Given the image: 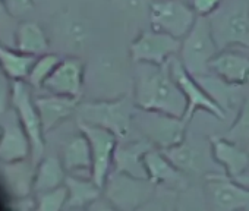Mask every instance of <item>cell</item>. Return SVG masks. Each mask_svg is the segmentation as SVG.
<instances>
[{
    "instance_id": "1",
    "label": "cell",
    "mask_w": 249,
    "mask_h": 211,
    "mask_svg": "<svg viewBox=\"0 0 249 211\" xmlns=\"http://www.w3.org/2000/svg\"><path fill=\"white\" fill-rule=\"evenodd\" d=\"M134 101L140 110L185 116L186 98L172 73L170 62L164 65L137 63Z\"/></svg>"
},
{
    "instance_id": "2",
    "label": "cell",
    "mask_w": 249,
    "mask_h": 211,
    "mask_svg": "<svg viewBox=\"0 0 249 211\" xmlns=\"http://www.w3.org/2000/svg\"><path fill=\"white\" fill-rule=\"evenodd\" d=\"M138 107L134 97L123 95L114 100H98L79 103L78 122L95 125L111 131L120 141H128L134 128V118Z\"/></svg>"
},
{
    "instance_id": "3",
    "label": "cell",
    "mask_w": 249,
    "mask_h": 211,
    "mask_svg": "<svg viewBox=\"0 0 249 211\" xmlns=\"http://www.w3.org/2000/svg\"><path fill=\"white\" fill-rule=\"evenodd\" d=\"M220 52L213 31L210 18L198 17L195 25L182 40L180 62L188 72L195 76L210 73V62Z\"/></svg>"
},
{
    "instance_id": "4",
    "label": "cell",
    "mask_w": 249,
    "mask_h": 211,
    "mask_svg": "<svg viewBox=\"0 0 249 211\" xmlns=\"http://www.w3.org/2000/svg\"><path fill=\"white\" fill-rule=\"evenodd\" d=\"M157 185L150 179L135 177L126 173H110L104 186L103 195L113 208L132 211L151 201Z\"/></svg>"
},
{
    "instance_id": "5",
    "label": "cell",
    "mask_w": 249,
    "mask_h": 211,
    "mask_svg": "<svg viewBox=\"0 0 249 211\" xmlns=\"http://www.w3.org/2000/svg\"><path fill=\"white\" fill-rule=\"evenodd\" d=\"M11 104L15 110L19 125L25 131L31 142V161L37 163L41 160L44 153V128L37 110L34 97L30 91V84L24 79L12 81V100Z\"/></svg>"
},
{
    "instance_id": "6",
    "label": "cell",
    "mask_w": 249,
    "mask_h": 211,
    "mask_svg": "<svg viewBox=\"0 0 249 211\" xmlns=\"http://www.w3.org/2000/svg\"><path fill=\"white\" fill-rule=\"evenodd\" d=\"M210 22L220 50L242 47L249 52V5L246 2L239 0L226 11L215 12Z\"/></svg>"
},
{
    "instance_id": "7",
    "label": "cell",
    "mask_w": 249,
    "mask_h": 211,
    "mask_svg": "<svg viewBox=\"0 0 249 211\" xmlns=\"http://www.w3.org/2000/svg\"><path fill=\"white\" fill-rule=\"evenodd\" d=\"M138 110L134 118V128H138L142 137L154 147L166 150L179 144L186 137V128L189 123L183 118L147 110L138 113Z\"/></svg>"
},
{
    "instance_id": "8",
    "label": "cell",
    "mask_w": 249,
    "mask_h": 211,
    "mask_svg": "<svg viewBox=\"0 0 249 211\" xmlns=\"http://www.w3.org/2000/svg\"><path fill=\"white\" fill-rule=\"evenodd\" d=\"M163 151L185 175H208L214 172H223L221 166L213 156L211 141H202L186 134L183 141Z\"/></svg>"
},
{
    "instance_id": "9",
    "label": "cell",
    "mask_w": 249,
    "mask_h": 211,
    "mask_svg": "<svg viewBox=\"0 0 249 211\" xmlns=\"http://www.w3.org/2000/svg\"><path fill=\"white\" fill-rule=\"evenodd\" d=\"M150 19L154 30L183 40L195 25L198 15L185 0H153Z\"/></svg>"
},
{
    "instance_id": "10",
    "label": "cell",
    "mask_w": 249,
    "mask_h": 211,
    "mask_svg": "<svg viewBox=\"0 0 249 211\" xmlns=\"http://www.w3.org/2000/svg\"><path fill=\"white\" fill-rule=\"evenodd\" d=\"M205 198L215 211L249 210V186L224 172L205 175Z\"/></svg>"
},
{
    "instance_id": "11",
    "label": "cell",
    "mask_w": 249,
    "mask_h": 211,
    "mask_svg": "<svg viewBox=\"0 0 249 211\" xmlns=\"http://www.w3.org/2000/svg\"><path fill=\"white\" fill-rule=\"evenodd\" d=\"M170 68H172V73H173L179 88L182 89V92L186 98V112H185L183 119L188 123L192 121L194 115L198 110L207 112L217 119H224L226 112L207 92V89L202 87V84L198 81V78L185 69V66L182 65L180 60L173 57L170 60Z\"/></svg>"
},
{
    "instance_id": "12",
    "label": "cell",
    "mask_w": 249,
    "mask_h": 211,
    "mask_svg": "<svg viewBox=\"0 0 249 211\" xmlns=\"http://www.w3.org/2000/svg\"><path fill=\"white\" fill-rule=\"evenodd\" d=\"M79 131L88 138L91 157H92V167H91V177L98 186H104L107 177L111 173L113 161H114V151L119 144V138L108 129L88 125L78 122Z\"/></svg>"
},
{
    "instance_id": "13",
    "label": "cell",
    "mask_w": 249,
    "mask_h": 211,
    "mask_svg": "<svg viewBox=\"0 0 249 211\" xmlns=\"http://www.w3.org/2000/svg\"><path fill=\"white\" fill-rule=\"evenodd\" d=\"M180 47L182 40L153 28L142 31L131 43L129 52L135 63L164 65L180 52Z\"/></svg>"
},
{
    "instance_id": "14",
    "label": "cell",
    "mask_w": 249,
    "mask_h": 211,
    "mask_svg": "<svg viewBox=\"0 0 249 211\" xmlns=\"http://www.w3.org/2000/svg\"><path fill=\"white\" fill-rule=\"evenodd\" d=\"M85 66L79 59L68 57L60 60L53 73L44 82V88L53 94H62L79 98L84 88Z\"/></svg>"
},
{
    "instance_id": "15",
    "label": "cell",
    "mask_w": 249,
    "mask_h": 211,
    "mask_svg": "<svg viewBox=\"0 0 249 211\" xmlns=\"http://www.w3.org/2000/svg\"><path fill=\"white\" fill-rule=\"evenodd\" d=\"M37 110L40 113L44 132H50L69 119L72 115H76L79 98L53 94L49 92L47 95H40L34 98Z\"/></svg>"
},
{
    "instance_id": "16",
    "label": "cell",
    "mask_w": 249,
    "mask_h": 211,
    "mask_svg": "<svg viewBox=\"0 0 249 211\" xmlns=\"http://www.w3.org/2000/svg\"><path fill=\"white\" fill-rule=\"evenodd\" d=\"M153 147L154 145L144 137L141 140H135L129 142L120 141L114 151V161H113L114 172L126 173L141 179H148L144 158L145 154Z\"/></svg>"
},
{
    "instance_id": "17",
    "label": "cell",
    "mask_w": 249,
    "mask_h": 211,
    "mask_svg": "<svg viewBox=\"0 0 249 211\" xmlns=\"http://www.w3.org/2000/svg\"><path fill=\"white\" fill-rule=\"evenodd\" d=\"M210 72L230 84H249V56L233 47L223 49L210 62Z\"/></svg>"
},
{
    "instance_id": "18",
    "label": "cell",
    "mask_w": 249,
    "mask_h": 211,
    "mask_svg": "<svg viewBox=\"0 0 249 211\" xmlns=\"http://www.w3.org/2000/svg\"><path fill=\"white\" fill-rule=\"evenodd\" d=\"M145 169L148 179L157 186L166 188H185L186 177L182 170H179L170 158L160 148H151L145 154Z\"/></svg>"
},
{
    "instance_id": "19",
    "label": "cell",
    "mask_w": 249,
    "mask_h": 211,
    "mask_svg": "<svg viewBox=\"0 0 249 211\" xmlns=\"http://www.w3.org/2000/svg\"><path fill=\"white\" fill-rule=\"evenodd\" d=\"M210 141L213 147V156L226 175L237 177L248 172L249 153L245 147L224 137H214Z\"/></svg>"
},
{
    "instance_id": "20",
    "label": "cell",
    "mask_w": 249,
    "mask_h": 211,
    "mask_svg": "<svg viewBox=\"0 0 249 211\" xmlns=\"http://www.w3.org/2000/svg\"><path fill=\"white\" fill-rule=\"evenodd\" d=\"M30 156L31 142L19 122L3 128V135L0 140V163H17L27 160Z\"/></svg>"
},
{
    "instance_id": "21",
    "label": "cell",
    "mask_w": 249,
    "mask_h": 211,
    "mask_svg": "<svg viewBox=\"0 0 249 211\" xmlns=\"http://www.w3.org/2000/svg\"><path fill=\"white\" fill-rule=\"evenodd\" d=\"M65 185L68 188L66 208H89L103 195V188L98 186L91 176L69 175Z\"/></svg>"
},
{
    "instance_id": "22",
    "label": "cell",
    "mask_w": 249,
    "mask_h": 211,
    "mask_svg": "<svg viewBox=\"0 0 249 211\" xmlns=\"http://www.w3.org/2000/svg\"><path fill=\"white\" fill-rule=\"evenodd\" d=\"M62 163L71 175H81L87 173L91 176V167H92V157H91V148L88 138L81 132L79 135L72 137L65 148H63V157Z\"/></svg>"
},
{
    "instance_id": "23",
    "label": "cell",
    "mask_w": 249,
    "mask_h": 211,
    "mask_svg": "<svg viewBox=\"0 0 249 211\" xmlns=\"http://www.w3.org/2000/svg\"><path fill=\"white\" fill-rule=\"evenodd\" d=\"M66 169L57 157H44L38 161L34 172L33 192L40 193L65 185Z\"/></svg>"
},
{
    "instance_id": "24",
    "label": "cell",
    "mask_w": 249,
    "mask_h": 211,
    "mask_svg": "<svg viewBox=\"0 0 249 211\" xmlns=\"http://www.w3.org/2000/svg\"><path fill=\"white\" fill-rule=\"evenodd\" d=\"M3 167V179L6 188L14 198H24L33 192V182H34V172L33 166L27 163V160L17 161V163H2Z\"/></svg>"
},
{
    "instance_id": "25",
    "label": "cell",
    "mask_w": 249,
    "mask_h": 211,
    "mask_svg": "<svg viewBox=\"0 0 249 211\" xmlns=\"http://www.w3.org/2000/svg\"><path fill=\"white\" fill-rule=\"evenodd\" d=\"M15 44L17 50L31 56H40L49 50V38L44 30L38 24L30 21L22 22L18 27Z\"/></svg>"
},
{
    "instance_id": "26",
    "label": "cell",
    "mask_w": 249,
    "mask_h": 211,
    "mask_svg": "<svg viewBox=\"0 0 249 211\" xmlns=\"http://www.w3.org/2000/svg\"><path fill=\"white\" fill-rule=\"evenodd\" d=\"M211 73V72H210ZM201 75L196 76L198 81L202 84V87L207 89V92L214 98V101L226 112L227 109L233 107V104L239 100V92L242 85L230 84L224 79H221L217 75Z\"/></svg>"
},
{
    "instance_id": "27",
    "label": "cell",
    "mask_w": 249,
    "mask_h": 211,
    "mask_svg": "<svg viewBox=\"0 0 249 211\" xmlns=\"http://www.w3.org/2000/svg\"><path fill=\"white\" fill-rule=\"evenodd\" d=\"M34 60L36 56L25 54L19 50L6 49L0 44V69L12 81L27 79Z\"/></svg>"
},
{
    "instance_id": "28",
    "label": "cell",
    "mask_w": 249,
    "mask_h": 211,
    "mask_svg": "<svg viewBox=\"0 0 249 211\" xmlns=\"http://www.w3.org/2000/svg\"><path fill=\"white\" fill-rule=\"evenodd\" d=\"M60 57L57 54H52V53H44L40 54L38 57H36L30 73L27 76V81L31 87L40 88L44 85V82L49 79V76L53 73V70L56 69V66L60 63Z\"/></svg>"
},
{
    "instance_id": "29",
    "label": "cell",
    "mask_w": 249,
    "mask_h": 211,
    "mask_svg": "<svg viewBox=\"0 0 249 211\" xmlns=\"http://www.w3.org/2000/svg\"><path fill=\"white\" fill-rule=\"evenodd\" d=\"M223 137L245 148L249 145V94L242 101L236 121L227 129V132L223 134Z\"/></svg>"
},
{
    "instance_id": "30",
    "label": "cell",
    "mask_w": 249,
    "mask_h": 211,
    "mask_svg": "<svg viewBox=\"0 0 249 211\" xmlns=\"http://www.w3.org/2000/svg\"><path fill=\"white\" fill-rule=\"evenodd\" d=\"M66 202H68L66 185L36 193V210L38 211H60L62 208H66Z\"/></svg>"
},
{
    "instance_id": "31",
    "label": "cell",
    "mask_w": 249,
    "mask_h": 211,
    "mask_svg": "<svg viewBox=\"0 0 249 211\" xmlns=\"http://www.w3.org/2000/svg\"><path fill=\"white\" fill-rule=\"evenodd\" d=\"M2 6L6 14L15 18H22L34 9L33 0H2Z\"/></svg>"
},
{
    "instance_id": "32",
    "label": "cell",
    "mask_w": 249,
    "mask_h": 211,
    "mask_svg": "<svg viewBox=\"0 0 249 211\" xmlns=\"http://www.w3.org/2000/svg\"><path fill=\"white\" fill-rule=\"evenodd\" d=\"M223 0H191V6L196 12L198 17L210 18L213 17L221 6Z\"/></svg>"
},
{
    "instance_id": "33",
    "label": "cell",
    "mask_w": 249,
    "mask_h": 211,
    "mask_svg": "<svg viewBox=\"0 0 249 211\" xmlns=\"http://www.w3.org/2000/svg\"><path fill=\"white\" fill-rule=\"evenodd\" d=\"M12 100V85L8 87L3 81H0V116L5 115Z\"/></svg>"
},
{
    "instance_id": "34",
    "label": "cell",
    "mask_w": 249,
    "mask_h": 211,
    "mask_svg": "<svg viewBox=\"0 0 249 211\" xmlns=\"http://www.w3.org/2000/svg\"><path fill=\"white\" fill-rule=\"evenodd\" d=\"M237 182H240L242 185H245V186H249V173L248 172H245L243 175H240V176H237V177H234Z\"/></svg>"
},
{
    "instance_id": "35",
    "label": "cell",
    "mask_w": 249,
    "mask_h": 211,
    "mask_svg": "<svg viewBox=\"0 0 249 211\" xmlns=\"http://www.w3.org/2000/svg\"><path fill=\"white\" fill-rule=\"evenodd\" d=\"M2 135H3V128L0 126V140H2Z\"/></svg>"
}]
</instances>
